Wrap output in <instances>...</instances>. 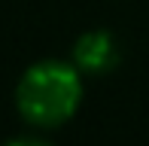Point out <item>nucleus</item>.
Returning a JSON list of instances; mask_svg holds the SVG:
<instances>
[{
	"label": "nucleus",
	"mask_w": 149,
	"mask_h": 146,
	"mask_svg": "<svg viewBox=\"0 0 149 146\" xmlns=\"http://www.w3.org/2000/svg\"><path fill=\"white\" fill-rule=\"evenodd\" d=\"M82 104V70L76 64L43 58L22 73L15 85V110L33 128H58L70 122Z\"/></svg>",
	"instance_id": "nucleus-1"
},
{
	"label": "nucleus",
	"mask_w": 149,
	"mask_h": 146,
	"mask_svg": "<svg viewBox=\"0 0 149 146\" xmlns=\"http://www.w3.org/2000/svg\"><path fill=\"white\" fill-rule=\"evenodd\" d=\"M73 64L88 76H104L119 64V43L110 31H85L73 43Z\"/></svg>",
	"instance_id": "nucleus-2"
},
{
	"label": "nucleus",
	"mask_w": 149,
	"mask_h": 146,
	"mask_svg": "<svg viewBox=\"0 0 149 146\" xmlns=\"http://www.w3.org/2000/svg\"><path fill=\"white\" fill-rule=\"evenodd\" d=\"M3 146H52V143L43 140V137H31V134H24V137H12V140L3 143Z\"/></svg>",
	"instance_id": "nucleus-3"
}]
</instances>
